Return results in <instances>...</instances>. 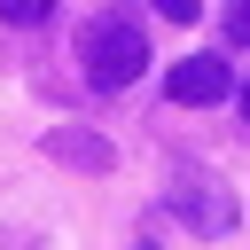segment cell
I'll list each match as a JSON object with an SVG mask.
<instances>
[{
	"label": "cell",
	"mask_w": 250,
	"mask_h": 250,
	"mask_svg": "<svg viewBox=\"0 0 250 250\" xmlns=\"http://www.w3.org/2000/svg\"><path fill=\"white\" fill-rule=\"evenodd\" d=\"M133 250H156V242H148V234H141V242H133Z\"/></svg>",
	"instance_id": "30bf717a"
},
{
	"label": "cell",
	"mask_w": 250,
	"mask_h": 250,
	"mask_svg": "<svg viewBox=\"0 0 250 250\" xmlns=\"http://www.w3.org/2000/svg\"><path fill=\"white\" fill-rule=\"evenodd\" d=\"M164 94H172L180 109H211V102H227V94H234V70H227L219 55H188V62H172V70H164Z\"/></svg>",
	"instance_id": "3957f363"
},
{
	"label": "cell",
	"mask_w": 250,
	"mask_h": 250,
	"mask_svg": "<svg viewBox=\"0 0 250 250\" xmlns=\"http://www.w3.org/2000/svg\"><path fill=\"white\" fill-rule=\"evenodd\" d=\"M47 8H55V0H0V16H8V23H39Z\"/></svg>",
	"instance_id": "8992f818"
},
{
	"label": "cell",
	"mask_w": 250,
	"mask_h": 250,
	"mask_svg": "<svg viewBox=\"0 0 250 250\" xmlns=\"http://www.w3.org/2000/svg\"><path fill=\"white\" fill-rule=\"evenodd\" d=\"M0 250H47V242H39L31 227H0Z\"/></svg>",
	"instance_id": "ba28073f"
},
{
	"label": "cell",
	"mask_w": 250,
	"mask_h": 250,
	"mask_svg": "<svg viewBox=\"0 0 250 250\" xmlns=\"http://www.w3.org/2000/svg\"><path fill=\"white\" fill-rule=\"evenodd\" d=\"M234 102H242V117H250V86H242V94H234Z\"/></svg>",
	"instance_id": "9c48e42d"
},
{
	"label": "cell",
	"mask_w": 250,
	"mask_h": 250,
	"mask_svg": "<svg viewBox=\"0 0 250 250\" xmlns=\"http://www.w3.org/2000/svg\"><path fill=\"white\" fill-rule=\"evenodd\" d=\"M164 211H172L188 234H203V242L234 234V219H242L234 188H227L219 172H203V164H172V180H164Z\"/></svg>",
	"instance_id": "7a4b0ae2"
},
{
	"label": "cell",
	"mask_w": 250,
	"mask_h": 250,
	"mask_svg": "<svg viewBox=\"0 0 250 250\" xmlns=\"http://www.w3.org/2000/svg\"><path fill=\"white\" fill-rule=\"evenodd\" d=\"M55 164H70V172H117V148H109V133H94V125H47V141H39Z\"/></svg>",
	"instance_id": "277c9868"
},
{
	"label": "cell",
	"mask_w": 250,
	"mask_h": 250,
	"mask_svg": "<svg viewBox=\"0 0 250 250\" xmlns=\"http://www.w3.org/2000/svg\"><path fill=\"white\" fill-rule=\"evenodd\" d=\"M227 39H234V47H250V0H234V8H227Z\"/></svg>",
	"instance_id": "52a82bcc"
},
{
	"label": "cell",
	"mask_w": 250,
	"mask_h": 250,
	"mask_svg": "<svg viewBox=\"0 0 250 250\" xmlns=\"http://www.w3.org/2000/svg\"><path fill=\"white\" fill-rule=\"evenodd\" d=\"M148 8H156L164 23H195V16H203V0H148Z\"/></svg>",
	"instance_id": "5b68a950"
},
{
	"label": "cell",
	"mask_w": 250,
	"mask_h": 250,
	"mask_svg": "<svg viewBox=\"0 0 250 250\" xmlns=\"http://www.w3.org/2000/svg\"><path fill=\"white\" fill-rule=\"evenodd\" d=\"M78 70L94 94H125L141 70H148V31L133 8H102L86 31H78Z\"/></svg>",
	"instance_id": "6da1fadb"
}]
</instances>
